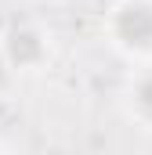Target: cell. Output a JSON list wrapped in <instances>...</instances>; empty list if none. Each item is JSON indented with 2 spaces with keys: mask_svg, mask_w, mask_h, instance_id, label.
Returning a JSON list of instances; mask_svg holds the SVG:
<instances>
[{
  "mask_svg": "<svg viewBox=\"0 0 152 155\" xmlns=\"http://www.w3.org/2000/svg\"><path fill=\"white\" fill-rule=\"evenodd\" d=\"M119 33L130 43H149L152 40V11L149 7H127L119 15Z\"/></svg>",
  "mask_w": 152,
  "mask_h": 155,
  "instance_id": "obj_1",
  "label": "cell"
},
{
  "mask_svg": "<svg viewBox=\"0 0 152 155\" xmlns=\"http://www.w3.org/2000/svg\"><path fill=\"white\" fill-rule=\"evenodd\" d=\"M141 105L152 112V79H145V83H141Z\"/></svg>",
  "mask_w": 152,
  "mask_h": 155,
  "instance_id": "obj_3",
  "label": "cell"
},
{
  "mask_svg": "<svg viewBox=\"0 0 152 155\" xmlns=\"http://www.w3.org/2000/svg\"><path fill=\"white\" fill-rule=\"evenodd\" d=\"M11 54H15L18 61L36 58V40L29 36V33H15V36H11Z\"/></svg>",
  "mask_w": 152,
  "mask_h": 155,
  "instance_id": "obj_2",
  "label": "cell"
}]
</instances>
